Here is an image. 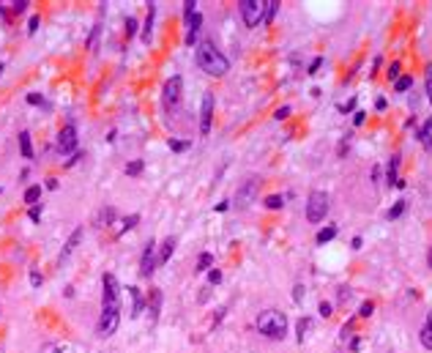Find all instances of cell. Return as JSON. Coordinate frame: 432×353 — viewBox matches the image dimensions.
Segmentation results:
<instances>
[{
  "instance_id": "34",
  "label": "cell",
  "mask_w": 432,
  "mask_h": 353,
  "mask_svg": "<svg viewBox=\"0 0 432 353\" xmlns=\"http://www.w3.org/2000/svg\"><path fill=\"white\" fill-rule=\"evenodd\" d=\"M120 225H123V227H120V233H123V230H134V227L140 225V214H132V216H126V219L120 222Z\"/></svg>"
},
{
  "instance_id": "29",
  "label": "cell",
  "mask_w": 432,
  "mask_h": 353,
  "mask_svg": "<svg viewBox=\"0 0 432 353\" xmlns=\"http://www.w3.org/2000/svg\"><path fill=\"white\" fill-rule=\"evenodd\" d=\"M41 353H71V348L63 345V342H47L41 348Z\"/></svg>"
},
{
  "instance_id": "7",
  "label": "cell",
  "mask_w": 432,
  "mask_h": 353,
  "mask_svg": "<svg viewBox=\"0 0 432 353\" xmlns=\"http://www.w3.org/2000/svg\"><path fill=\"white\" fill-rule=\"evenodd\" d=\"M260 194V181L257 178H246L244 184L235 189V206L238 208H249Z\"/></svg>"
},
{
  "instance_id": "35",
  "label": "cell",
  "mask_w": 432,
  "mask_h": 353,
  "mask_svg": "<svg viewBox=\"0 0 432 353\" xmlns=\"http://www.w3.org/2000/svg\"><path fill=\"white\" fill-rule=\"evenodd\" d=\"M400 60H394V63L388 66V71H386V77H388V83H397V80H400Z\"/></svg>"
},
{
  "instance_id": "16",
  "label": "cell",
  "mask_w": 432,
  "mask_h": 353,
  "mask_svg": "<svg viewBox=\"0 0 432 353\" xmlns=\"http://www.w3.org/2000/svg\"><path fill=\"white\" fill-rule=\"evenodd\" d=\"M153 19H156V3H148V17H145V28H143V44H151Z\"/></svg>"
},
{
  "instance_id": "9",
  "label": "cell",
  "mask_w": 432,
  "mask_h": 353,
  "mask_svg": "<svg viewBox=\"0 0 432 353\" xmlns=\"http://www.w3.org/2000/svg\"><path fill=\"white\" fill-rule=\"evenodd\" d=\"M211 124H213V93L205 91L202 93V110H200V134L202 137L211 134Z\"/></svg>"
},
{
  "instance_id": "51",
  "label": "cell",
  "mask_w": 432,
  "mask_h": 353,
  "mask_svg": "<svg viewBox=\"0 0 432 353\" xmlns=\"http://www.w3.org/2000/svg\"><path fill=\"white\" fill-rule=\"evenodd\" d=\"M350 331H353V321H348L345 326H342V339H348V337H350Z\"/></svg>"
},
{
  "instance_id": "1",
  "label": "cell",
  "mask_w": 432,
  "mask_h": 353,
  "mask_svg": "<svg viewBox=\"0 0 432 353\" xmlns=\"http://www.w3.org/2000/svg\"><path fill=\"white\" fill-rule=\"evenodd\" d=\"M194 63L200 66V71H205L208 77H225L230 71V60L216 50L213 42H200L194 47Z\"/></svg>"
},
{
  "instance_id": "18",
  "label": "cell",
  "mask_w": 432,
  "mask_h": 353,
  "mask_svg": "<svg viewBox=\"0 0 432 353\" xmlns=\"http://www.w3.org/2000/svg\"><path fill=\"white\" fill-rule=\"evenodd\" d=\"M186 28H189V30H186V44L192 47V44H194V38L200 36V28H202V14H200V11L192 17V22H189Z\"/></svg>"
},
{
  "instance_id": "17",
  "label": "cell",
  "mask_w": 432,
  "mask_h": 353,
  "mask_svg": "<svg viewBox=\"0 0 432 353\" xmlns=\"http://www.w3.org/2000/svg\"><path fill=\"white\" fill-rule=\"evenodd\" d=\"M175 252V239L172 236H167L164 241H161V247H159V252H156V257H159V266H164L167 260H170V255Z\"/></svg>"
},
{
  "instance_id": "31",
  "label": "cell",
  "mask_w": 432,
  "mask_h": 353,
  "mask_svg": "<svg viewBox=\"0 0 432 353\" xmlns=\"http://www.w3.org/2000/svg\"><path fill=\"white\" fill-rule=\"evenodd\" d=\"M418 339H421V345H424L427 350H432V326H429V323L421 329V334H418Z\"/></svg>"
},
{
  "instance_id": "59",
  "label": "cell",
  "mask_w": 432,
  "mask_h": 353,
  "mask_svg": "<svg viewBox=\"0 0 432 353\" xmlns=\"http://www.w3.org/2000/svg\"><path fill=\"white\" fill-rule=\"evenodd\" d=\"M345 151H348V140H342L339 142V156H345Z\"/></svg>"
},
{
  "instance_id": "52",
  "label": "cell",
  "mask_w": 432,
  "mask_h": 353,
  "mask_svg": "<svg viewBox=\"0 0 432 353\" xmlns=\"http://www.w3.org/2000/svg\"><path fill=\"white\" fill-rule=\"evenodd\" d=\"M79 159H82V153H74V156H71V159H69V162H66V165H63V167H74V165H77V162H79Z\"/></svg>"
},
{
  "instance_id": "15",
  "label": "cell",
  "mask_w": 432,
  "mask_h": 353,
  "mask_svg": "<svg viewBox=\"0 0 432 353\" xmlns=\"http://www.w3.org/2000/svg\"><path fill=\"white\" fill-rule=\"evenodd\" d=\"M82 233H85V227H82V225H79V227H74V233L69 236V241H66V247H63V252H60V263H63V260H66V257H69V255L74 252V249H77V244H79V241H82Z\"/></svg>"
},
{
  "instance_id": "12",
  "label": "cell",
  "mask_w": 432,
  "mask_h": 353,
  "mask_svg": "<svg viewBox=\"0 0 432 353\" xmlns=\"http://www.w3.org/2000/svg\"><path fill=\"white\" fill-rule=\"evenodd\" d=\"M161 301H164V293H161V288H151L145 296V307H148V318H151V326L159 321L161 315Z\"/></svg>"
},
{
  "instance_id": "55",
  "label": "cell",
  "mask_w": 432,
  "mask_h": 353,
  "mask_svg": "<svg viewBox=\"0 0 432 353\" xmlns=\"http://www.w3.org/2000/svg\"><path fill=\"white\" fill-rule=\"evenodd\" d=\"M361 244H364V241H361V236H356V239L350 241V247H353V249H361Z\"/></svg>"
},
{
  "instance_id": "32",
  "label": "cell",
  "mask_w": 432,
  "mask_h": 353,
  "mask_svg": "<svg viewBox=\"0 0 432 353\" xmlns=\"http://www.w3.org/2000/svg\"><path fill=\"white\" fill-rule=\"evenodd\" d=\"M309 329H312V321H309V318H301L298 326H295V331H298V342H304V337H307Z\"/></svg>"
},
{
  "instance_id": "27",
  "label": "cell",
  "mask_w": 432,
  "mask_h": 353,
  "mask_svg": "<svg viewBox=\"0 0 432 353\" xmlns=\"http://www.w3.org/2000/svg\"><path fill=\"white\" fill-rule=\"evenodd\" d=\"M331 239H336V225H328V227H323L320 233L315 236V241H317V244H326V241H331Z\"/></svg>"
},
{
  "instance_id": "62",
  "label": "cell",
  "mask_w": 432,
  "mask_h": 353,
  "mask_svg": "<svg viewBox=\"0 0 432 353\" xmlns=\"http://www.w3.org/2000/svg\"><path fill=\"white\" fill-rule=\"evenodd\" d=\"M0 74H3V63H0Z\"/></svg>"
},
{
  "instance_id": "10",
  "label": "cell",
  "mask_w": 432,
  "mask_h": 353,
  "mask_svg": "<svg viewBox=\"0 0 432 353\" xmlns=\"http://www.w3.org/2000/svg\"><path fill=\"white\" fill-rule=\"evenodd\" d=\"M156 266H159V257H156V244L153 241H148L145 244V249H143V257H140V277H151L153 271H156Z\"/></svg>"
},
{
  "instance_id": "30",
  "label": "cell",
  "mask_w": 432,
  "mask_h": 353,
  "mask_svg": "<svg viewBox=\"0 0 432 353\" xmlns=\"http://www.w3.org/2000/svg\"><path fill=\"white\" fill-rule=\"evenodd\" d=\"M410 88H413V77H408V74H405V77H400L394 83V91L397 93H405V91H410Z\"/></svg>"
},
{
  "instance_id": "56",
  "label": "cell",
  "mask_w": 432,
  "mask_h": 353,
  "mask_svg": "<svg viewBox=\"0 0 432 353\" xmlns=\"http://www.w3.org/2000/svg\"><path fill=\"white\" fill-rule=\"evenodd\" d=\"M375 110H380V112L386 110V99H377V101H375Z\"/></svg>"
},
{
  "instance_id": "5",
  "label": "cell",
  "mask_w": 432,
  "mask_h": 353,
  "mask_svg": "<svg viewBox=\"0 0 432 353\" xmlns=\"http://www.w3.org/2000/svg\"><path fill=\"white\" fill-rule=\"evenodd\" d=\"M328 214V194L326 192H312L307 198V219L317 225V222H323Z\"/></svg>"
},
{
  "instance_id": "42",
  "label": "cell",
  "mask_w": 432,
  "mask_h": 353,
  "mask_svg": "<svg viewBox=\"0 0 432 353\" xmlns=\"http://www.w3.org/2000/svg\"><path fill=\"white\" fill-rule=\"evenodd\" d=\"M208 282H211V285H219L222 282V271L219 268H211V271H208Z\"/></svg>"
},
{
  "instance_id": "48",
  "label": "cell",
  "mask_w": 432,
  "mask_h": 353,
  "mask_svg": "<svg viewBox=\"0 0 432 353\" xmlns=\"http://www.w3.org/2000/svg\"><path fill=\"white\" fill-rule=\"evenodd\" d=\"M287 115H290V107L285 104V107H279V110H276V112H274V118H276V121H285V118H287Z\"/></svg>"
},
{
  "instance_id": "50",
  "label": "cell",
  "mask_w": 432,
  "mask_h": 353,
  "mask_svg": "<svg viewBox=\"0 0 432 353\" xmlns=\"http://www.w3.org/2000/svg\"><path fill=\"white\" fill-rule=\"evenodd\" d=\"M293 298H295V304H301V301H304V285H295V293H293Z\"/></svg>"
},
{
  "instance_id": "19",
  "label": "cell",
  "mask_w": 432,
  "mask_h": 353,
  "mask_svg": "<svg viewBox=\"0 0 432 353\" xmlns=\"http://www.w3.org/2000/svg\"><path fill=\"white\" fill-rule=\"evenodd\" d=\"M115 216H118V211L112 206H104L99 211V216H96V227H110L112 222H115Z\"/></svg>"
},
{
  "instance_id": "61",
  "label": "cell",
  "mask_w": 432,
  "mask_h": 353,
  "mask_svg": "<svg viewBox=\"0 0 432 353\" xmlns=\"http://www.w3.org/2000/svg\"><path fill=\"white\" fill-rule=\"evenodd\" d=\"M429 268H432V252H429Z\"/></svg>"
},
{
  "instance_id": "38",
  "label": "cell",
  "mask_w": 432,
  "mask_h": 353,
  "mask_svg": "<svg viewBox=\"0 0 432 353\" xmlns=\"http://www.w3.org/2000/svg\"><path fill=\"white\" fill-rule=\"evenodd\" d=\"M41 211H44V208H41V203H38V206H30L28 219H30V222H41Z\"/></svg>"
},
{
  "instance_id": "39",
  "label": "cell",
  "mask_w": 432,
  "mask_h": 353,
  "mask_svg": "<svg viewBox=\"0 0 432 353\" xmlns=\"http://www.w3.org/2000/svg\"><path fill=\"white\" fill-rule=\"evenodd\" d=\"M317 312H320V318H331V315H334L331 301H320V307H317Z\"/></svg>"
},
{
  "instance_id": "60",
  "label": "cell",
  "mask_w": 432,
  "mask_h": 353,
  "mask_svg": "<svg viewBox=\"0 0 432 353\" xmlns=\"http://www.w3.org/2000/svg\"><path fill=\"white\" fill-rule=\"evenodd\" d=\"M427 323H429V326H432V312H429V318H427Z\"/></svg>"
},
{
  "instance_id": "58",
  "label": "cell",
  "mask_w": 432,
  "mask_h": 353,
  "mask_svg": "<svg viewBox=\"0 0 432 353\" xmlns=\"http://www.w3.org/2000/svg\"><path fill=\"white\" fill-rule=\"evenodd\" d=\"M47 189H58V178H47Z\"/></svg>"
},
{
  "instance_id": "28",
  "label": "cell",
  "mask_w": 432,
  "mask_h": 353,
  "mask_svg": "<svg viewBox=\"0 0 432 353\" xmlns=\"http://www.w3.org/2000/svg\"><path fill=\"white\" fill-rule=\"evenodd\" d=\"M266 208H271V211L285 208V198H282V194H268V198H266Z\"/></svg>"
},
{
  "instance_id": "54",
  "label": "cell",
  "mask_w": 432,
  "mask_h": 353,
  "mask_svg": "<svg viewBox=\"0 0 432 353\" xmlns=\"http://www.w3.org/2000/svg\"><path fill=\"white\" fill-rule=\"evenodd\" d=\"M364 115H367V112H356V115H353V124H356V126L364 124Z\"/></svg>"
},
{
  "instance_id": "22",
  "label": "cell",
  "mask_w": 432,
  "mask_h": 353,
  "mask_svg": "<svg viewBox=\"0 0 432 353\" xmlns=\"http://www.w3.org/2000/svg\"><path fill=\"white\" fill-rule=\"evenodd\" d=\"M38 200H41V186L38 184L25 189V203H28V206H38Z\"/></svg>"
},
{
  "instance_id": "37",
  "label": "cell",
  "mask_w": 432,
  "mask_h": 353,
  "mask_svg": "<svg viewBox=\"0 0 432 353\" xmlns=\"http://www.w3.org/2000/svg\"><path fill=\"white\" fill-rule=\"evenodd\" d=\"M372 312H375V301H364L359 307V318H372Z\"/></svg>"
},
{
  "instance_id": "44",
  "label": "cell",
  "mask_w": 432,
  "mask_h": 353,
  "mask_svg": "<svg viewBox=\"0 0 432 353\" xmlns=\"http://www.w3.org/2000/svg\"><path fill=\"white\" fill-rule=\"evenodd\" d=\"M28 6H30L28 0H19V3H11V11H14V14H22V11L28 9Z\"/></svg>"
},
{
  "instance_id": "24",
  "label": "cell",
  "mask_w": 432,
  "mask_h": 353,
  "mask_svg": "<svg viewBox=\"0 0 432 353\" xmlns=\"http://www.w3.org/2000/svg\"><path fill=\"white\" fill-rule=\"evenodd\" d=\"M211 268H213V255H211V252H200L194 271H211Z\"/></svg>"
},
{
  "instance_id": "40",
  "label": "cell",
  "mask_w": 432,
  "mask_h": 353,
  "mask_svg": "<svg viewBox=\"0 0 432 353\" xmlns=\"http://www.w3.org/2000/svg\"><path fill=\"white\" fill-rule=\"evenodd\" d=\"M186 148H189V140H170V151L181 153V151H186Z\"/></svg>"
},
{
  "instance_id": "11",
  "label": "cell",
  "mask_w": 432,
  "mask_h": 353,
  "mask_svg": "<svg viewBox=\"0 0 432 353\" xmlns=\"http://www.w3.org/2000/svg\"><path fill=\"white\" fill-rule=\"evenodd\" d=\"M74 148H77V126H74V124H66L58 132V151L60 153H71Z\"/></svg>"
},
{
  "instance_id": "41",
  "label": "cell",
  "mask_w": 432,
  "mask_h": 353,
  "mask_svg": "<svg viewBox=\"0 0 432 353\" xmlns=\"http://www.w3.org/2000/svg\"><path fill=\"white\" fill-rule=\"evenodd\" d=\"M402 211H405V200H397L394 208L388 211V219H397V216H402Z\"/></svg>"
},
{
  "instance_id": "36",
  "label": "cell",
  "mask_w": 432,
  "mask_h": 353,
  "mask_svg": "<svg viewBox=\"0 0 432 353\" xmlns=\"http://www.w3.org/2000/svg\"><path fill=\"white\" fill-rule=\"evenodd\" d=\"M137 28H140V22L134 17L126 19V38H134V36H137Z\"/></svg>"
},
{
  "instance_id": "33",
  "label": "cell",
  "mask_w": 432,
  "mask_h": 353,
  "mask_svg": "<svg viewBox=\"0 0 432 353\" xmlns=\"http://www.w3.org/2000/svg\"><path fill=\"white\" fill-rule=\"evenodd\" d=\"M194 6H197L194 0H186V3H184V22H186V25L192 22V17H194V14H197V9H194Z\"/></svg>"
},
{
  "instance_id": "4",
  "label": "cell",
  "mask_w": 432,
  "mask_h": 353,
  "mask_svg": "<svg viewBox=\"0 0 432 353\" xmlns=\"http://www.w3.org/2000/svg\"><path fill=\"white\" fill-rule=\"evenodd\" d=\"M181 99H184V80L175 74L161 88V104H164V110H175L181 104Z\"/></svg>"
},
{
  "instance_id": "2",
  "label": "cell",
  "mask_w": 432,
  "mask_h": 353,
  "mask_svg": "<svg viewBox=\"0 0 432 353\" xmlns=\"http://www.w3.org/2000/svg\"><path fill=\"white\" fill-rule=\"evenodd\" d=\"M257 331L268 339H285L287 334V318L279 309H266L257 315Z\"/></svg>"
},
{
  "instance_id": "20",
  "label": "cell",
  "mask_w": 432,
  "mask_h": 353,
  "mask_svg": "<svg viewBox=\"0 0 432 353\" xmlns=\"http://www.w3.org/2000/svg\"><path fill=\"white\" fill-rule=\"evenodd\" d=\"M19 153L22 159H33V142H30V132H19Z\"/></svg>"
},
{
  "instance_id": "23",
  "label": "cell",
  "mask_w": 432,
  "mask_h": 353,
  "mask_svg": "<svg viewBox=\"0 0 432 353\" xmlns=\"http://www.w3.org/2000/svg\"><path fill=\"white\" fill-rule=\"evenodd\" d=\"M418 140L424 142V148H427V151H432V118L421 126V132H418Z\"/></svg>"
},
{
  "instance_id": "45",
  "label": "cell",
  "mask_w": 432,
  "mask_h": 353,
  "mask_svg": "<svg viewBox=\"0 0 432 353\" xmlns=\"http://www.w3.org/2000/svg\"><path fill=\"white\" fill-rule=\"evenodd\" d=\"M38 22H41V19H38V14H33V17L28 19V33H36V30H38Z\"/></svg>"
},
{
  "instance_id": "26",
  "label": "cell",
  "mask_w": 432,
  "mask_h": 353,
  "mask_svg": "<svg viewBox=\"0 0 432 353\" xmlns=\"http://www.w3.org/2000/svg\"><path fill=\"white\" fill-rule=\"evenodd\" d=\"M143 170H145V162L143 159H132L129 165H126V175L137 178V175H143Z\"/></svg>"
},
{
  "instance_id": "49",
  "label": "cell",
  "mask_w": 432,
  "mask_h": 353,
  "mask_svg": "<svg viewBox=\"0 0 432 353\" xmlns=\"http://www.w3.org/2000/svg\"><path fill=\"white\" fill-rule=\"evenodd\" d=\"M320 66H323V58H315L312 63H309V71H307V74H317V69H320Z\"/></svg>"
},
{
  "instance_id": "57",
  "label": "cell",
  "mask_w": 432,
  "mask_h": 353,
  "mask_svg": "<svg viewBox=\"0 0 432 353\" xmlns=\"http://www.w3.org/2000/svg\"><path fill=\"white\" fill-rule=\"evenodd\" d=\"M372 181H375V184L380 181V167H372Z\"/></svg>"
},
{
  "instance_id": "8",
  "label": "cell",
  "mask_w": 432,
  "mask_h": 353,
  "mask_svg": "<svg viewBox=\"0 0 432 353\" xmlns=\"http://www.w3.org/2000/svg\"><path fill=\"white\" fill-rule=\"evenodd\" d=\"M120 326V312L118 309H101L99 323H96V334L99 337H112Z\"/></svg>"
},
{
  "instance_id": "43",
  "label": "cell",
  "mask_w": 432,
  "mask_h": 353,
  "mask_svg": "<svg viewBox=\"0 0 432 353\" xmlns=\"http://www.w3.org/2000/svg\"><path fill=\"white\" fill-rule=\"evenodd\" d=\"M41 282H44V277L38 274L36 268H33V271H30V285H33V288H41Z\"/></svg>"
},
{
  "instance_id": "47",
  "label": "cell",
  "mask_w": 432,
  "mask_h": 353,
  "mask_svg": "<svg viewBox=\"0 0 432 353\" xmlns=\"http://www.w3.org/2000/svg\"><path fill=\"white\" fill-rule=\"evenodd\" d=\"M427 99L432 101V63L427 66Z\"/></svg>"
},
{
  "instance_id": "46",
  "label": "cell",
  "mask_w": 432,
  "mask_h": 353,
  "mask_svg": "<svg viewBox=\"0 0 432 353\" xmlns=\"http://www.w3.org/2000/svg\"><path fill=\"white\" fill-rule=\"evenodd\" d=\"M28 104H33V107L44 104V96H41V93H28Z\"/></svg>"
},
{
  "instance_id": "21",
  "label": "cell",
  "mask_w": 432,
  "mask_h": 353,
  "mask_svg": "<svg viewBox=\"0 0 432 353\" xmlns=\"http://www.w3.org/2000/svg\"><path fill=\"white\" fill-rule=\"evenodd\" d=\"M99 38H101V25H93L91 36H88V42H85V50L88 52H96L99 50Z\"/></svg>"
},
{
  "instance_id": "3",
  "label": "cell",
  "mask_w": 432,
  "mask_h": 353,
  "mask_svg": "<svg viewBox=\"0 0 432 353\" xmlns=\"http://www.w3.org/2000/svg\"><path fill=\"white\" fill-rule=\"evenodd\" d=\"M101 309H118L120 312V285L115 274H101Z\"/></svg>"
},
{
  "instance_id": "53",
  "label": "cell",
  "mask_w": 432,
  "mask_h": 353,
  "mask_svg": "<svg viewBox=\"0 0 432 353\" xmlns=\"http://www.w3.org/2000/svg\"><path fill=\"white\" fill-rule=\"evenodd\" d=\"M353 107H356V99H350L348 104H342V107H339V110H342V112H350V110H353Z\"/></svg>"
},
{
  "instance_id": "14",
  "label": "cell",
  "mask_w": 432,
  "mask_h": 353,
  "mask_svg": "<svg viewBox=\"0 0 432 353\" xmlns=\"http://www.w3.org/2000/svg\"><path fill=\"white\" fill-rule=\"evenodd\" d=\"M400 165H402V156L394 153L386 165V184L388 186H397V181H400Z\"/></svg>"
},
{
  "instance_id": "6",
  "label": "cell",
  "mask_w": 432,
  "mask_h": 353,
  "mask_svg": "<svg viewBox=\"0 0 432 353\" xmlns=\"http://www.w3.org/2000/svg\"><path fill=\"white\" fill-rule=\"evenodd\" d=\"M238 9H241V19H244L246 28H257L263 22V14H266V3L263 0H241Z\"/></svg>"
},
{
  "instance_id": "13",
  "label": "cell",
  "mask_w": 432,
  "mask_h": 353,
  "mask_svg": "<svg viewBox=\"0 0 432 353\" xmlns=\"http://www.w3.org/2000/svg\"><path fill=\"white\" fill-rule=\"evenodd\" d=\"M145 307V298L143 293H140V288H129V318H140V312H143Z\"/></svg>"
},
{
  "instance_id": "25",
  "label": "cell",
  "mask_w": 432,
  "mask_h": 353,
  "mask_svg": "<svg viewBox=\"0 0 432 353\" xmlns=\"http://www.w3.org/2000/svg\"><path fill=\"white\" fill-rule=\"evenodd\" d=\"M276 11H279V3H276V0H266V14H263V22L271 25L274 17H276Z\"/></svg>"
}]
</instances>
